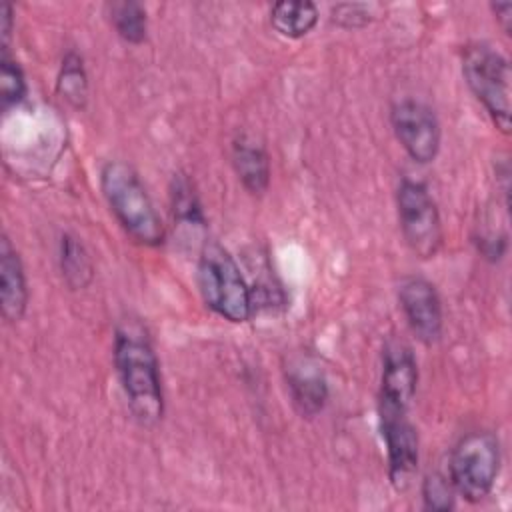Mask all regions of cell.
<instances>
[{
  "label": "cell",
  "mask_w": 512,
  "mask_h": 512,
  "mask_svg": "<svg viewBox=\"0 0 512 512\" xmlns=\"http://www.w3.org/2000/svg\"><path fill=\"white\" fill-rule=\"evenodd\" d=\"M112 356L134 420L146 428L156 426L164 414V392L150 338L140 326L122 324L116 328Z\"/></svg>",
  "instance_id": "1"
},
{
  "label": "cell",
  "mask_w": 512,
  "mask_h": 512,
  "mask_svg": "<svg viewBox=\"0 0 512 512\" xmlns=\"http://www.w3.org/2000/svg\"><path fill=\"white\" fill-rule=\"evenodd\" d=\"M100 188L118 224L134 242L152 248L164 242L162 218L130 164L122 160L106 162L100 170Z\"/></svg>",
  "instance_id": "2"
},
{
  "label": "cell",
  "mask_w": 512,
  "mask_h": 512,
  "mask_svg": "<svg viewBox=\"0 0 512 512\" xmlns=\"http://www.w3.org/2000/svg\"><path fill=\"white\" fill-rule=\"evenodd\" d=\"M196 284L204 304L220 318L240 324L254 312V296L234 256L218 242L204 244L196 264Z\"/></svg>",
  "instance_id": "3"
},
{
  "label": "cell",
  "mask_w": 512,
  "mask_h": 512,
  "mask_svg": "<svg viewBox=\"0 0 512 512\" xmlns=\"http://www.w3.org/2000/svg\"><path fill=\"white\" fill-rule=\"evenodd\" d=\"M462 74L496 128L508 134L512 108V72L508 60L488 44H468L462 52Z\"/></svg>",
  "instance_id": "4"
},
{
  "label": "cell",
  "mask_w": 512,
  "mask_h": 512,
  "mask_svg": "<svg viewBox=\"0 0 512 512\" xmlns=\"http://www.w3.org/2000/svg\"><path fill=\"white\" fill-rule=\"evenodd\" d=\"M500 472V442L488 430H474L462 436L450 452L448 480L454 492L476 504L484 500Z\"/></svg>",
  "instance_id": "5"
},
{
  "label": "cell",
  "mask_w": 512,
  "mask_h": 512,
  "mask_svg": "<svg viewBox=\"0 0 512 512\" xmlns=\"http://www.w3.org/2000/svg\"><path fill=\"white\" fill-rule=\"evenodd\" d=\"M396 206L408 248L422 260L434 258L442 246L444 234L438 206L428 188L418 180L404 178L396 192Z\"/></svg>",
  "instance_id": "6"
},
{
  "label": "cell",
  "mask_w": 512,
  "mask_h": 512,
  "mask_svg": "<svg viewBox=\"0 0 512 512\" xmlns=\"http://www.w3.org/2000/svg\"><path fill=\"white\" fill-rule=\"evenodd\" d=\"M390 122L400 146L420 164H428L440 150V122L430 106L414 98L398 100L390 110Z\"/></svg>",
  "instance_id": "7"
},
{
  "label": "cell",
  "mask_w": 512,
  "mask_h": 512,
  "mask_svg": "<svg viewBox=\"0 0 512 512\" xmlns=\"http://www.w3.org/2000/svg\"><path fill=\"white\" fill-rule=\"evenodd\" d=\"M418 384V364L412 350L402 342L384 348L378 414H408Z\"/></svg>",
  "instance_id": "8"
},
{
  "label": "cell",
  "mask_w": 512,
  "mask_h": 512,
  "mask_svg": "<svg viewBox=\"0 0 512 512\" xmlns=\"http://www.w3.org/2000/svg\"><path fill=\"white\" fill-rule=\"evenodd\" d=\"M398 302L410 330L420 342L434 344L440 340L444 314L436 286L430 280L422 276L404 278L398 286Z\"/></svg>",
  "instance_id": "9"
},
{
  "label": "cell",
  "mask_w": 512,
  "mask_h": 512,
  "mask_svg": "<svg viewBox=\"0 0 512 512\" xmlns=\"http://www.w3.org/2000/svg\"><path fill=\"white\" fill-rule=\"evenodd\" d=\"M388 476L396 490H406L418 468V434L406 414H380Z\"/></svg>",
  "instance_id": "10"
},
{
  "label": "cell",
  "mask_w": 512,
  "mask_h": 512,
  "mask_svg": "<svg viewBox=\"0 0 512 512\" xmlns=\"http://www.w3.org/2000/svg\"><path fill=\"white\" fill-rule=\"evenodd\" d=\"M28 306V284L18 250L6 234L0 240V310L8 322L22 320Z\"/></svg>",
  "instance_id": "11"
},
{
  "label": "cell",
  "mask_w": 512,
  "mask_h": 512,
  "mask_svg": "<svg viewBox=\"0 0 512 512\" xmlns=\"http://www.w3.org/2000/svg\"><path fill=\"white\" fill-rule=\"evenodd\" d=\"M230 158L238 180L250 194L260 196L268 190L270 160L264 146L256 138L248 134H238L232 140Z\"/></svg>",
  "instance_id": "12"
},
{
  "label": "cell",
  "mask_w": 512,
  "mask_h": 512,
  "mask_svg": "<svg viewBox=\"0 0 512 512\" xmlns=\"http://www.w3.org/2000/svg\"><path fill=\"white\" fill-rule=\"evenodd\" d=\"M288 392L302 418L318 416L328 400V384L322 370L310 362H298L286 372Z\"/></svg>",
  "instance_id": "13"
},
{
  "label": "cell",
  "mask_w": 512,
  "mask_h": 512,
  "mask_svg": "<svg viewBox=\"0 0 512 512\" xmlns=\"http://www.w3.org/2000/svg\"><path fill=\"white\" fill-rule=\"evenodd\" d=\"M318 22V8L310 0H280L270 8V24L284 38H302Z\"/></svg>",
  "instance_id": "14"
},
{
  "label": "cell",
  "mask_w": 512,
  "mask_h": 512,
  "mask_svg": "<svg viewBox=\"0 0 512 512\" xmlns=\"http://www.w3.org/2000/svg\"><path fill=\"white\" fill-rule=\"evenodd\" d=\"M60 270L72 290L86 288L94 278L92 260L82 242L72 234H64L60 240Z\"/></svg>",
  "instance_id": "15"
},
{
  "label": "cell",
  "mask_w": 512,
  "mask_h": 512,
  "mask_svg": "<svg viewBox=\"0 0 512 512\" xmlns=\"http://www.w3.org/2000/svg\"><path fill=\"white\" fill-rule=\"evenodd\" d=\"M58 94L72 104L74 108H82L88 98V78L84 70V60L78 52L68 50L62 58L58 80H56Z\"/></svg>",
  "instance_id": "16"
},
{
  "label": "cell",
  "mask_w": 512,
  "mask_h": 512,
  "mask_svg": "<svg viewBox=\"0 0 512 512\" xmlns=\"http://www.w3.org/2000/svg\"><path fill=\"white\" fill-rule=\"evenodd\" d=\"M108 12H110L112 26L122 40L130 44L144 42L146 30H148V18H146V8L140 2H134V0L112 2L108 6Z\"/></svg>",
  "instance_id": "17"
},
{
  "label": "cell",
  "mask_w": 512,
  "mask_h": 512,
  "mask_svg": "<svg viewBox=\"0 0 512 512\" xmlns=\"http://www.w3.org/2000/svg\"><path fill=\"white\" fill-rule=\"evenodd\" d=\"M26 96V78L24 72L14 60L8 50H2L0 56V100H2V110H10L12 106L20 104L22 98Z\"/></svg>",
  "instance_id": "18"
},
{
  "label": "cell",
  "mask_w": 512,
  "mask_h": 512,
  "mask_svg": "<svg viewBox=\"0 0 512 512\" xmlns=\"http://www.w3.org/2000/svg\"><path fill=\"white\" fill-rule=\"evenodd\" d=\"M172 210L174 216L186 224H202V208L190 182L182 176L174 178L172 184Z\"/></svg>",
  "instance_id": "19"
},
{
  "label": "cell",
  "mask_w": 512,
  "mask_h": 512,
  "mask_svg": "<svg viewBox=\"0 0 512 512\" xmlns=\"http://www.w3.org/2000/svg\"><path fill=\"white\" fill-rule=\"evenodd\" d=\"M454 494L452 482L442 474H430L422 484V500L428 510H450L454 506Z\"/></svg>",
  "instance_id": "20"
},
{
  "label": "cell",
  "mask_w": 512,
  "mask_h": 512,
  "mask_svg": "<svg viewBox=\"0 0 512 512\" xmlns=\"http://www.w3.org/2000/svg\"><path fill=\"white\" fill-rule=\"evenodd\" d=\"M334 24L342 28H362L372 20V6L362 2H340L330 10Z\"/></svg>",
  "instance_id": "21"
},
{
  "label": "cell",
  "mask_w": 512,
  "mask_h": 512,
  "mask_svg": "<svg viewBox=\"0 0 512 512\" xmlns=\"http://www.w3.org/2000/svg\"><path fill=\"white\" fill-rule=\"evenodd\" d=\"M14 28V10L10 2H4L0 6V38H2V50H8V40L12 36Z\"/></svg>",
  "instance_id": "22"
},
{
  "label": "cell",
  "mask_w": 512,
  "mask_h": 512,
  "mask_svg": "<svg viewBox=\"0 0 512 512\" xmlns=\"http://www.w3.org/2000/svg\"><path fill=\"white\" fill-rule=\"evenodd\" d=\"M496 20L500 22L502 30L506 34H510V24H512V4L510 2H496V4H490Z\"/></svg>",
  "instance_id": "23"
}]
</instances>
